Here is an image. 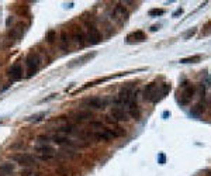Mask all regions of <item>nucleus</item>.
<instances>
[{
  "instance_id": "obj_15",
  "label": "nucleus",
  "mask_w": 211,
  "mask_h": 176,
  "mask_svg": "<svg viewBox=\"0 0 211 176\" xmlns=\"http://www.w3.org/2000/svg\"><path fill=\"white\" fill-rule=\"evenodd\" d=\"M23 34H24V27H23V24H18V26H16L11 30L10 38H13L14 41H20L23 37Z\"/></svg>"
},
{
  "instance_id": "obj_23",
  "label": "nucleus",
  "mask_w": 211,
  "mask_h": 176,
  "mask_svg": "<svg viewBox=\"0 0 211 176\" xmlns=\"http://www.w3.org/2000/svg\"><path fill=\"white\" fill-rule=\"evenodd\" d=\"M58 131L62 134H72L73 133V125H64V127H59Z\"/></svg>"
},
{
  "instance_id": "obj_4",
  "label": "nucleus",
  "mask_w": 211,
  "mask_h": 176,
  "mask_svg": "<svg viewBox=\"0 0 211 176\" xmlns=\"http://www.w3.org/2000/svg\"><path fill=\"white\" fill-rule=\"evenodd\" d=\"M13 159L16 161L17 164H20L21 166H35L37 165V159L30 154H17V155H14Z\"/></svg>"
},
{
  "instance_id": "obj_11",
  "label": "nucleus",
  "mask_w": 211,
  "mask_h": 176,
  "mask_svg": "<svg viewBox=\"0 0 211 176\" xmlns=\"http://www.w3.org/2000/svg\"><path fill=\"white\" fill-rule=\"evenodd\" d=\"M94 138L99 139V141H108V139H111V138H115V134H114L113 130L106 128V130H101L97 134H94Z\"/></svg>"
},
{
  "instance_id": "obj_31",
  "label": "nucleus",
  "mask_w": 211,
  "mask_h": 176,
  "mask_svg": "<svg viewBox=\"0 0 211 176\" xmlns=\"http://www.w3.org/2000/svg\"><path fill=\"white\" fill-rule=\"evenodd\" d=\"M9 87H10V83H9V85H6L4 87H3V89H1V90H0V93H3V92H4V90H7V89H9Z\"/></svg>"
},
{
  "instance_id": "obj_7",
  "label": "nucleus",
  "mask_w": 211,
  "mask_h": 176,
  "mask_svg": "<svg viewBox=\"0 0 211 176\" xmlns=\"http://www.w3.org/2000/svg\"><path fill=\"white\" fill-rule=\"evenodd\" d=\"M194 96V87L190 85H183V92H182V95H180V104L182 106H186V104H189L190 100H191V97Z\"/></svg>"
},
{
  "instance_id": "obj_21",
  "label": "nucleus",
  "mask_w": 211,
  "mask_h": 176,
  "mask_svg": "<svg viewBox=\"0 0 211 176\" xmlns=\"http://www.w3.org/2000/svg\"><path fill=\"white\" fill-rule=\"evenodd\" d=\"M200 61V55H194V56H189V58L180 59L182 64H191V62H199Z\"/></svg>"
},
{
  "instance_id": "obj_1",
  "label": "nucleus",
  "mask_w": 211,
  "mask_h": 176,
  "mask_svg": "<svg viewBox=\"0 0 211 176\" xmlns=\"http://www.w3.org/2000/svg\"><path fill=\"white\" fill-rule=\"evenodd\" d=\"M114 101L117 104H121V106H130L131 103L135 101V86L134 83H127V85L120 90L118 96L114 99Z\"/></svg>"
},
{
  "instance_id": "obj_26",
  "label": "nucleus",
  "mask_w": 211,
  "mask_h": 176,
  "mask_svg": "<svg viewBox=\"0 0 211 176\" xmlns=\"http://www.w3.org/2000/svg\"><path fill=\"white\" fill-rule=\"evenodd\" d=\"M37 141H38V142H42V144H48L49 138L47 137V135H39V137L37 138Z\"/></svg>"
},
{
  "instance_id": "obj_27",
  "label": "nucleus",
  "mask_w": 211,
  "mask_h": 176,
  "mask_svg": "<svg viewBox=\"0 0 211 176\" xmlns=\"http://www.w3.org/2000/svg\"><path fill=\"white\" fill-rule=\"evenodd\" d=\"M90 127L100 128V130H101V128H103V123H101V121H92V123H90Z\"/></svg>"
},
{
  "instance_id": "obj_3",
  "label": "nucleus",
  "mask_w": 211,
  "mask_h": 176,
  "mask_svg": "<svg viewBox=\"0 0 211 176\" xmlns=\"http://www.w3.org/2000/svg\"><path fill=\"white\" fill-rule=\"evenodd\" d=\"M144 99L148 101H152V103H156L162 99L161 93H159V85L156 82H151L149 85H146L145 92H144Z\"/></svg>"
},
{
  "instance_id": "obj_12",
  "label": "nucleus",
  "mask_w": 211,
  "mask_h": 176,
  "mask_svg": "<svg viewBox=\"0 0 211 176\" xmlns=\"http://www.w3.org/2000/svg\"><path fill=\"white\" fill-rule=\"evenodd\" d=\"M145 40H146V34L144 31H141V30H138L135 32H131L127 37L128 43H144Z\"/></svg>"
},
{
  "instance_id": "obj_28",
  "label": "nucleus",
  "mask_w": 211,
  "mask_h": 176,
  "mask_svg": "<svg viewBox=\"0 0 211 176\" xmlns=\"http://www.w3.org/2000/svg\"><path fill=\"white\" fill-rule=\"evenodd\" d=\"M55 31H49L48 32V35H47V40H48V43H54V40H55Z\"/></svg>"
},
{
  "instance_id": "obj_25",
  "label": "nucleus",
  "mask_w": 211,
  "mask_h": 176,
  "mask_svg": "<svg viewBox=\"0 0 211 176\" xmlns=\"http://www.w3.org/2000/svg\"><path fill=\"white\" fill-rule=\"evenodd\" d=\"M114 134H115V137H123V135H125V130L124 128H115V130H113Z\"/></svg>"
},
{
  "instance_id": "obj_2",
  "label": "nucleus",
  "mask_w": 211,
  "mask_h": 176,
  "mask_svg": "<svg viewBox=\"0 0 211 176\" xmlns=\"http://www.w3.org/2000/svg\"><path fill=\"white\" fill-rule=\"evenodd\" d=\"M26 65H27V78H31L38 72L39 65H41V59L37 52L28 54V56L26 58Z\"/></svg>"
},
{
  "instance_id": "obj_16",
  "label": "nucleus",
  "mask_w": 211,
  "mask_h": 176,
  "mask_svg": "<svg viewBox=\"0 0 211 176\" xmlns=\"http://www.w3.org/2000/svg\"><path fill=\"white\" fill-rule=\"evenodd\" d=\"M69 34L66 31H62L61 32V37H59V45H61V48L64 49V51H68L69 49Z\"/></svg>"
},
{
  "instance_id": "obj_10",
  "label": "nucleus",
  "mask_w": 211,
  "mask_h": 176,
  "mask_svg": "<svg viewBox=\"0 0 211 176\" xmlns=\"http://www.w3.org/2000/svg\"><path fill=\"white\" fill-rule=\"evenodd\" d=\"M111 117H113L114 121H127L128 120V113L124 111V109L114 107L111 110Z\"/></svg>"
},
{
  "instance_id": "obj_22",
  "label": "nucleus",
  "mask_w": 211,
  "mask_h": 176,
  "mask_svg": "<svg viewBox=\"0 0 211 176\" xmlns=\"http://www.w3.org/2000/svg\"><path fill=\"white\" fill-rule=\"evenodd\" d=\"M13 171H14V166L11 164H4L0 166V172H3V173H11Z\"/></svg>"
},
{
  "instance_id": "obj_20",
  "label": "nucleus",
  "mask_w": 211,
  "mask_h": 176,
  "mask_svg": "<svg viewBox=\"0 0 211 176\" xmlns=\"http://www.w3.org/2000/svg\"><path fill=\"white\" fill-rule=\"evenodd\" d=\"M114 16L127 18V17H128V11L124 9V6H115V9H114Z\"/></svg>"
},
{
  "instance_id": "obj_32",
  "label": "nucleus",
  "mask_w": 211,
  "mask_h": 176,
  "mask_svg": "<svg viewBox=\"0 0 211 176\" xmlns=\"http://www.w3.org/2000/svg\"><path fill=\"white\" fill-rule=\"evenodd\" d=\"M11 21H13V18H9V20H7V27L10 26V23H11Z\"/></svg>"
},
{
  "instance_id": "obj_19",
  "label": "nucleus",
  "mask_w": 211,
  "mask_h": 176,
  "mask_svg": "<svg viewBox=\"0 0 211 176\" xmlns=\"http://www.w3.org/2000/svg\"><path fill=\"white\" fill-rule=\"evenodd\" d=\"M47 114H48L47 111H39L37 114H33V116L27 117V121H30V123H38V121H41V120H44V118L47 117Z\"/></svg>"
},
{
  "instance_id": "obj_30",
  "label": "nucleus",
  "mask_w": 211,
  "mask_h": 176,
  "mask_svg": "<svg viewBox=\"0 0 211 176\" xmlns=\"http://www.w3.org/2000/svg\"><path fill=\"white\" fill-rule=\"evenodd\" d=\"M55 96H56V95H51V96L47 97V99H42V100H41V103H44V101H48V100H52Z\"/></svg>"
},
{
  "instance_id": "obj_17",
  "label": "nucleus",
  "mask_w": 211,
  "mask_h": 176,
  "mask_svg": "<svg viewBox=\"0 0 211 176\" xmlns=\"http://www.w3.org/2000/svg\"><path fill=\"white\" fill-rule=\"evenodd\" d=\"M92 111H79V113H75L73 114V118H75V121H85L87 118H92Z\"/></svg>"
},
{
  "instance_id": "obj_6",
  "label": "nucleus",
  "mask_w": 211,
  "mask_h": 176,
  "mask_svg": "<svg viewBox=\"0 0 211 176\" xmlns=\"http://www.w3.org/2000/svg\"><path fill=\"white\" fill-rule=\"evenodd\" d=\"M87 44L90 45H97L99 43H101V34L96 27H89L87 28Z\"/></svg>"
},
{
  "instance_id": "obj_24",
  "label": "nucleus",
  "mask_w": 211,
  "mask_h": 176,
  "mask_svg": "<svg viewBox=\"0 0 211 176\" xmlns=\"http://www.w3.org/2000/svg\"><path fill=\"white\" fill-rule=\"evenodd\" d=\"M162 14H165L163 9H152V10H149V16L151 17H158V16H162Z\"/></svg>"
},
{
  "instance_id": "obj_13",
  "label": "nucleus",
  "mask_w": 211,
  "mask_h": 176,
  "mask_svg": "<svg viewBox=\"0 0 211 176\" xmlns=\"http://www.w3.org/2000/svg\"><path fill=\"white\" fill-rule=\"evenodd\" d=\"M72 37L75 40V43L79 45V47H85L86 45V41H85V35H83V31H82L79 27H75L73 28V32H72Z\"/></svg>"
},
{
  "instance_id": "obj_29",
  "label": "nucleus",
  "mask_w": 211,
  "mask_h": 176,
  "mask_svg": "<svg viewBox=\"0 0 211 176\" xmlns=\"http://www.w3.org/2000/svg\"><path fill=\"white\" fill-rule=\"evenodd\" d=\"M159 164H161V165H163V164H165V155H163V154L159 155Z\"/></svg>"
},
{
  "instance_id": "obj_33",
  "label": "nucleus",
  "mask_w": 211,
  "mask_h": 176,
  "mask_svg": "<svg viewBox=\"0 0 211 176\" xmlns=\"http://www.w3.org/2000/svg\"><path fill=\"white\" fill-rule=\"evenodd\" d=\"M208 176H211V171H210V172H208Z\"/></svg>"
},
{
  "instance_id": "obj_5",
  "label": "nucleus",
  "mask_w": 211,
  "mask_h": 176,
  "mask_svg": "<svg viewBox=\"0 0 211 176\" xmlns=\"http://www.w3.org/2000/svg\"><path fill=\"white\" fill-rule=\"evenodd\" d=\"M110 101H111V99H108V97L96 96L87 100V106L93 107V109H104V107H107L110 104Z\"/></svg>"
},
{
  "instance_id": "obj_9",
  "label": "nucleus",
  "mask_w": 211,
  "mask_h": 176,
  "mask_svg": "<svg viewBox=\"0 0 211 176\" xmlns=\"http://www.w3.org/2000/svg\"><path fill=\"white\" fill-rule=\"evenodd\" d=\"M96 56V52H89V54H85V55H82V56H79V58L73 59V61H70L69 64H68V66L69 68H73V66H77V65H82V64H86L87 61H90L92 58H94Z\"/></svg>"
},
{
  "instance_id": "obj_18",
  "label": "nucleus",
  "mask_w": 211,
  "mask_h": 176,
  "mask_svg": "<svg viewBox=\"0 0 211 176\" xmlns=\"http://www.w3.org/2000/svg\"><path fill=\"white\" fill-rule=\"evenodd\" d=\"M54 142L58 145H69V147H76V142H73V141H70V139L68 138H62V137H58V135H55L54 138Z\"/></svg>"
},
{
  "instance_id": "obj_14",
  "label": "nucleus",
  "mask_w": 211,
  "mask_h": 176,
  "mask_svg": "<svg viewBox=\"0 0 211 176\" xmlns=\"http://www.w3.org/2000/svg\"><path fill=\"white\" fill-rule=\"evenodd\" d=\"M35 151H37L38 154L41 155H48V156H54V152H55V150L51 147V145H48V144H42V145H38L37 148H35Z\"/></svg>"
},
{
  "instance_id": "obj_8",
  "label": "nucleus",
  "mask_w": 211,
  "mask_h": 176,
  "mask_svg": "<svg viewBox=\"0 0 211 176\" xmlns=\"http://www.w3.org/2000/svg\"><path fill=\"white\" fill-rule=\"evenodd\" d=\"M9 76H10V79L13 80V82H17V80H20L23 78V66L21 64H14L13 66L10 68V70H9Z\"/></svg>"
}]
</instances>
